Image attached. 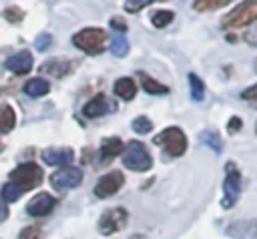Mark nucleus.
I'll return each instance as SVG.
<instances>
[{
    "instance_id": "nucleus-1",
    "label": "nucleus",
    "mask_w": 257,
    "mask_h": 239,
    "mask_svg": "<svg viewBox=\"0 0 257 239\" xmlns=\"http://www.w3.org/2000/svg\"><path fill=\"white\" fill-rule=\"evenodd\" d=\"M42 183V169L36 163H24L16 167L10 175L6 185L2 187V199L6 203H14L20 195L36 189Z\"/></svg>"
},
{
    "instance_id": "nucleus-2",
    "label": "nucleus",
    "mask_w": 257,
    "mask_h": 239,
    "mask_svg": "<svg viewBox=\"0 0 257 239\" xmlns=\"http://www.w3.org/2000/svg\"><path fill=\"white\" fill-rule=\"evenodd\" d=\"M106 40H108V36L104 32V28H100V26H88V28H82L76 34H72V44L86 54H100L104 50Z\"/></svg>"
},
{
    "instance_id": "nucleus-3",
    "label": "nucleus",
    "mask_w": 257,
    "mask_h": 239,
    "mask_svg": "<svg viewBox=\"0 0 257 239\" xmlns=\"http://www.w3.org/2000/svg\"><path fill=\"white\" fill-rule=\"evenodd\" d=\"M257 22V0H243L239 6H235L229 14L221 18L223 30H235Z\"/></svg>"
},
{
    "instance_id": "nucleus-4",
    "label": "nucleus",
    "mask_w": 257,
    "mask_h": 239,
    "mask_svg": "<svg viewBox=\"0 0 257 239\" xmlns=\"http://www.w3.org/2000/svg\"><path fill=\"white\" fill-rule=\"evenodd\" d=\"M122 165L135 173H145L153 169V157L141 141H131L122 151Z\"/></svg>"
},
{
    "instance_id": "nucleus-5",
    "label": "nucleus",
    "mask_w": 257,
    "mask_h": 239,
    "mask_svg": "<svg viewBox=\"0 0 257 239\" xmlns=\"http://www.w3.org/2000/svg\"><path fill=\"white\" fill-rule=\"evenodd\" d=\"M241 189H243V177L241 171L235 163H227L225 165V181H223V199H221V207L223 209H231L235 207V203L241 197Z\"/></svg>"
},
{
    "instance_id": "nucleus-6",
    "label": "nucleus",
    "mask_w": 257,
    "mask_h": 239,
    "mask_svg": "<svg viewBox=\"0 0 257 239\" xmlns=\"http://www.w3.org/2000/svg\"><path fill=\"white\" fill-rule=\"evenodd\" d=\"M155 143H157L159 147H163L169 157H181V155H185V151H187V137H185V133H183L179 127L163 129V131L155 137Z\"/></svg>"
},
{
    "instance_id": "nucleus-7",
    "label": "nucleus",
    "mask_w": 257,
    "mask_h": 239,
    "mask_svg": "<svg viewBox=\"0 0 257 239\" xmlns=\"http://www.w3.org/2000/svg\"><path fill=\"white\" fill-rule=\"evenodd\" d=\"M126 221H128L126 209H122V207H112V209H108V211H104V213L100 215V219H98V231H100L102 235H112V233L124 229V227H126Z\"/></svg>"
},
{
    "instance_id": "nucleus-8",
    "label": "nucleus",
    "mask_w": 257,
    "mask_h": 239,
    "mask_svg": "<svg viewBox=\"0 0 257 239\" xmlns=\"http://www.w3.org/2000/svg\"><path fill=\"white\" fill-rule=\"evenodd\" d=\"M82 183V171L76 167H60L56 173L50 175V185L56 191H68Z\"/></svg>"
},
{
    "instance_id": "nucleus-9",
    "label": "nucleus",
    "mask_w": 257,
    "mask_h": 239,
    "mask_svg": "<svg viewBox=\"0 0 257 239\" xmlns=\"http://www.w3.org/2000/svg\"><path fill=\"white\" fill-rule=\"evenodd\" d=\"M124 185V175L120 171H110L106 175H102L96 185H94V195L98 199H106V197H112L120 187Z\"/></svg>"
},
{
    "instance_id": "nucleus-10",
    "label": "nucleus",
    "mask_w": 257,
    "mask_h": 239,
    "mask_svg": "<svg viewBox=\"0 0 257 239\" xmlns=\"http://www.w3.org/2000/svg\"><path fill=\"white\" fill-rule=\"evenodd\" d=\"M54 205H56V201L50 193H38L26 203V213L30 217H44L54 209Z\"/></svg>"
},
{
    "instance_id": "nucleus-11",
    "label": "nucleus",
    "mask_w": 257,
    "mask_h": 239,
    "mask_svg": "<svg viewBox=\"0 0 257 239\" xmlns=\"http://www.w3.org/2000/svg\"><path fill=\"white\" fill-rule=\"evenodd\" d=\"M227 235L233 239H257V219H241L227 225Z\"/></svg>"
},
{
    "instance_id": "nucleus-12",
    "label": "nucleus",
    "mask_w": 257,
    "mask_h": 239,
    "mask_svg": "<svg viewBox=\"0 0 257 239\" xmlns=\"http://www.w3.org/2000/svg\"><path fill=\"white\" fill-rule=\"evenodd\" d=\"M32 64H34V60H32L30 50H18V52H14V54L4 62V66H6L10 72L18 74V76L28 74V72L32 70Z\"/></svg>"
},
{
    "instance_id": "nucleus-13",
    "label": "nucleus",
    "mask_w": 257,
    "mask_h": 239,
    "mask_svg": "<svg viewBox=\"0 0 257 239\" xmlns=\"http://www.w3.org/2000/svg\"><path fill=\"white\" fill-rule=\"evenodd\" d=\"M72 68H74V62L68 58H50L44 64H40L38 72L46 76H54V78H64Z\"/></svg>"
},
{
    "instance_id": "nucleus-14",
    "label": "nucleus",
    "mask_w": 257,
    "mask_h": 239,
    "mask_svg": "<svg viewBox=\"0 0 257 239\" xmlns=\"http://www.w3.org/2000/svg\"><path fill=\"white\" fill-rule=\"evenodd\" d=\"M74 157V151L70 147H50L42 151V161L46 165H56V167H66Z\"/></svg>"
},
{
    "instance_id": "nucleus-15",
    "label": "nucleus",
    "mask_w": 257,
    "mask_h": 239,
    "mask_svg": "<svg viewBox=\"0 0 257 239\" xmlns=\"http://www.w3.org/2000/svg\"><path fill=\"white\" fill-rule=\"evenodd\" d=\"M108 110H112V102H110L104 94H96V96H92V98L84 104L82 114L88 116V118H96V116L106 114Z\"/></svg>"
},
{
    "instance_id": "nucleus-16",
    "label": "nucleus",
    "mask_w": 257,
    "mask_h": 239,
    "mask_svg": "<svg viewBox=\"0 0 257 239\" xmlns=\"http://www.w3.org/2000/svg\"><path fill=\"white\" fill-rule=\"evenodd\" d=\"M114 94L118 96V98H122V100H133L135 98V94H137V84H135V80L131 78V76H122V78H118L116 82H114Z\"/></svg>"
},
{
    "instance_id": "nucleus-17",
    "label": "nucleus",
    "mask_w": 257,
    "mask_h": 239,
    "mask_svg": "<svg viewBox=\"0 0 257 239\" xmlns=\"http://www.w3.org/2000/svg\"><path fill=\"white\" fill-rule=\"evenodd\" d=\"M50 92V82L46 78H30L24 84V94H28L30 98H38Z\"/></svg>"
},
{
    "instance_id": "nucleus-18",
    "label": "nucleus",
    "mask_w": 257,
    "mask_h": 239,
    "mask_svg": "<svg viewBox=\"0 0 257 239\" xmlns=\"http://www.w3.org/2000/svg\"><path fill=\"white\" fill-rule=\"evenodd\" d=\"M120 151H122V141L120 139H116V137L106 139L102 143V147H100V159H102V163H110L114 157H118Z\"/></svg>"
},
{
    "instance_id": "nucleus-19",
    "label": "nucleus",
    "mask_w": 257,
    "mask_h": 239,
    "mask_svg": "<svg viewBox=\"0 0 257 239\" xmlns=\"http://www.w3.org/2000/svg\"><path fill=\"white\" fill-rule=\"evenodd\" d=\"M139 78H141V84H143L145 92H149V94H169V86L163 84V82H159V80H155L147 72L139 70Z\"/></svg>"
},
{
    "instance_id": "nucleus-20",
    "label": "nucleus",
    "mask_w": 257,
    "mask_h": 239,
    "mask_svg": "<svg viewBox=\"0 0 257 239\" xmlns=\"http://www.w3.org/2000/svg\"><path fill=\"white\" fill-rule=\"evenodd\" d=\"M14 125H16V112H14V108L10 104H2L0 106V133L2 135L10 133L14 129Z\"/></svg>"
},
{
    "instance_id": "nucleus-21",
    "label": "nucleus",
    "mask_w": 257,
    "mask_h": 239,
    "mask_svg": "<svg viewBox=\"0 0 257 239\" xmlns=\"http://www.w3.org/2000/svg\"><path fill=\"white\" fill-rule=\"evenodd\" d=\"M233 0H195L193 2V8L197 12H213V10H219L227 4H231Z\"/></svg>"
},
{
    "instance_id": "nucleus-22",
    "label": "nucleus",
    "mask_w": 257,
    "mask_h": 239,
    "mask_svg": "<svg viewBox=\"0 0 257 239\" xmlns=\"http://www.w3.org/2000/svg\"><path fill=\"white\" fill-rule=\"evenodd\" d=\"M189 86H191V98L193 100H203L205 98V84L195 72L189 74Z\"/></svg>"
},
{
    "instance_id": "nucleus-23",
    "label": "nucleus",
    "mask_w": 257,
    "mask_h": 239,
    "mask_svg": "<svg viewBox=\"0 0 257 239\" xmlns=\"http://www.w3.org/2000/svg\"><path fill=\"white\" fill-rule=\"evenodd\" d=\"M173 18H175V14L171 10H157V12L151 14V22H153L155 28H165L167 24L173 22Z\"/></svg>"
},
{
    "instance_id": "nucleus-24",
    "label": "nucleus",
    "mask_w": 257,
    "mask_h": 239,
    "mask_svg": "<svg viewBox=\"0 0 257 239\" xmlns=\"http://www.w3.org/2000/svg\"><path fill=\"white\" fill-rule=\"evenodd\" d=\"M110 52L114 56H126L128 54V40L122 36V34H116L112 40H110Z\"/></svg>"
},
{
    "instance_id": "nucleus-25",
    "label": "nucleus",
    "mask_w": 257,
    "mask_h": 239,
    "mask_svg": "<svg viewBox=\"0 0 257 239\" xmlns=\"http://www.w3.org/2000/svg\"><path fill=\"white\" fill-rule=\"evenodd\" d=\"M201 141H203L205 145H209L215 153H219L221 147H223V145H221V137H219L215 131H203V133H201Z\"/></svg>"
},
{
    "instance_id": "nucleus-26",
    "label": "nucleus",
    "mask_w": 257,
    "mask_h": 239,
    "mask_svg": "<svg viewBox=\"0 0 257 239\" xmlns=\"http://www.w3.org/2000/svg\"><path fill=\"white\" fill-rule=\"evenodd\" d=\"M133 131L139 133V135H147L153 131V121L149 116H137L133 121Z\"/></svg>"
},
{
    "instance_id": "nucleus-27",
    "label": "nucleus",
    "mask_w": 257,
    "mask_h": 239,
    "mask_svg": "<svg viewBox=\"0 0 257 239\" xmlns=\"http://www.w3.org/2000/svg\"><path fill=\"white\" fill-rule=\"evenodd\" d=\"M4 16H6V20L8 22H20L22 18H24V10L22 8H18V6H10V8H6L4 10Z\"/></svg>"
},
{
    "instance_id": "nucleus-28",
    "label": "nucleus",
    "mask_w": 257,
    "mask_h": 239,
    "mask_svg": "<svg viewBox=\"0 0 257 239\" xmlns=\"http://www.w3.org/2000/svg\"><path fill=\"white\" fill-rule=\"evenodd\" d=\"M18 239H42V231H40V227L30 225V227H24V229L20 231Z\"/></svg>"
},
{
    "instance_id": "nucleus-29",
    "label": "nucleus",
    "mask_w": 257,
    "mask_h": 239,
    "mask_svg": "<svg viewBox=\"0 0 257 239\" xmlns=\"http://www.w3.org/2000/svg\"><path fill=\"white\" fill-rule=\"evenodd\" d=\"M153 0H126L124 2V12H139L141 8H145Z\"/></svg>"
},
{
    "instance_id": "nucleus-30",
    "label": "nucleus",
    "mask_w": 257,
    "mask_h": 239,
    "mask_svg": "<svg viewBox=\"0 0 257 239\" xmlns=\"http://www.w3.org/2000/svg\"><path fill=\"white\" fill-rule=\"evenodd\" d=\"M50 44H52V36H50L48 32H42V34L36 38V48H38V50H46Z\"/></svg>"
},
{
    "instance_id": "nucleus-31",
    "label": "nucleus",
    "mask_w": 257,
    "mask_h": 239,
    "mask_svg": "<svg viewBox=\"0 0 257 239\" xmlns=\"http://www.w3.org/2000/svg\"><path fill=\"white\" fill-rule=\"evenodd\" d=\"M243 38H245V42H247V44L257 46V24H255V26H251V28L245 32V36H243Z\"/></svg>"
},
{
    "instance_id": "nucleus-32",
    "label": "nucleus",
    "mask_w": 257,
    "mask_h": 239,
    "mask_svg": "<svg viewBox=\"0 0 257 239\" xmlns=\"http://www.w3.org/2000/svg\"><path fill=\"white\" fill-rule=\"evenodd\" d=\"M110 26H112V28H114L116 32H120V34H122L124 30H126V22H124V20H122L120 16H114V18L110 20Z\"/></svg>"
},
{
    "instance_id": "nucleus-33",
    "label": "nucleus",
    "mask_w": 257,
    "mask_h": 239,
    "mask_svg": "<svg viewBox=\"0 0 257 239\" xmlns=\"http://www.w3.org/2000/svg\"><path fill=\"white\" fill-rule=\"evenodd\" d=\"M241 98H245V100H257V84L245 88V90L241 92Z\"/></svg>"
},
{
    "instance_id": "nucleus-34",
    "label": "nucleus",
    "mask_w": 257,
    "mask_h": 239,
    "mask_svg": "<svg viewBox=\"0 0 257 239\" xmlns=\"http://www.w3.org/2000/svg\"><path fill=\"white\" fill-rule=\"evenodd\" d=\"M239 129H241V118H239V116H233V118H229L227 131H229V133H237Z\"/></svg>"
},
{
    "instance_id": "nucleus-35",
    "label": "nucleus",
    "mask_w": 257,
    "mask_h": 239,
    "mask_svg": "<svg viewBox=\"0 0 257 239\" xmlns=\"http://www.w3.org/2000/svg\"><path fill=\"white\" fill-rule=\"evenodd\" d=\"M6 215H8V211H6V209H4V207H2V205H0V219H4V217H6Z\"/></svg>"
},
{
    "instance_id": "nucleus-36",
    "label": "nucleus",
    "mask_w": 257,
    "mask_h": 239,
    "mask_svg": "<svg viewBox=\"0 0 257 239\" xmlns=\"http://www.w3.org/2000/svg\"><path fill=\"white\" fill-rule=\"evenodd\" d=\"M131 239H147L145 235H135V237H131Z\"/></svg>"
},
{
    "instance_id": "nucleus-37",
    "label": "nucleus",
    "mask_w": 257,
    "mask_h": 239,
    "mask_svg": "<svg viewBox=\"0 0 257 239\" xmlns=\"http://www.w3.org/2000/svg\"><path fill=\"white\" fill-rule=\"evenodd\" d=\"M253 70L257 72V58H255V62H253Z\"/></svg>"
},
{
    "instance_id": "nucleus-38",
    "label": "nucleus",
    "mask_w": 257,
    "mask_h": 239,
    "mask_svg": "<svg viewBox=\"0 0 257 239\" xmlns=\"http://www.w3.org/2000/svg\"><path fill=\"white\" fill-rule=\"evenodd\" d=\"M255 133H257V125H255Z\"/></svg>"
}]
</instances>
